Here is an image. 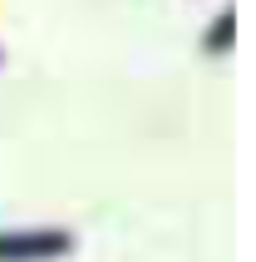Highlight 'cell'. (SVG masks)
<instances>
[{
	"label": "cell",
	"mask_w": 256,
	"mask_h": 262,
	"mask_svg": "<svg viewBox=\"0 0 256 262\" xmlns=\"http://www.w3.org/2000/svg\"><path fill=\"white\" fill-rule=\"evenodd\" d=\"M59 252H69V237H64V233L0 237V262H10V257H59Z\"/></svg>",
	"instance_id": "6da1fadb"
}]
</instances>
